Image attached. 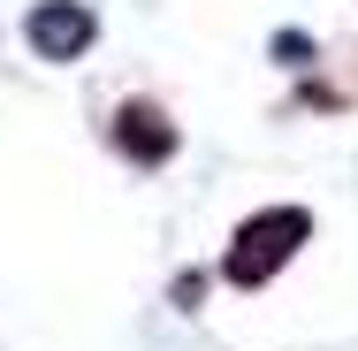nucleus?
Masks as SVG:
<instances>
[{"label": "nucleus", "instance_id": "obj_1", "mask_svg": "<svg viewBox=\"0 0 358 351\" xmlns=\"http://www.w3.org/2000/svg\"><path fill=\"white\" fill-rule=\"evenodd\" d=\"M305 237H313V214H305V207H267V214H252V221L236 229V245H229L221 275L236 282V290H252V282L275 275V268H282Z\"/></svg>", "mask_w": 358, "mask_h": 351}, {"label": "nucleus", "instance_id": "obj_2", "mask_svg": "<svg viewBox=\"0 0 358 351\" xmlns=\"http://www.w3.org/2000/svg\"><path fill=\"white\" fill-rule=\"evenodd\" d=\"M23 31H31V46H38L46 62H76V54L92 46V8H76V0H46Z\"/></svg>", "mask_w": 358, "mask_h": 351}, {"label": "nucleus", "instance_id": "obj_3", "mask_svg": "<svg viewBox=\"0 0 358 351\" xmlns=\"http://www.w3.org/2000/svg\"><path fill=\"white\" fill-rule=\"evenodd\" d=\"M115 145H122V153H130V160H145V168H152V160H168V153H176V130H168V115H152V107H122V115H115Z\"/></svg>", "mask_w": 358, "mask_h": 351}]
</instances>
